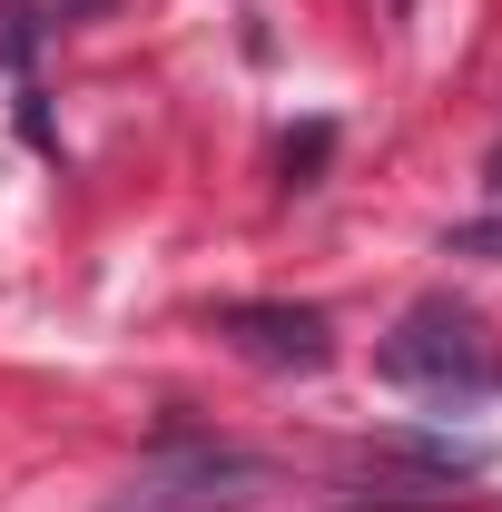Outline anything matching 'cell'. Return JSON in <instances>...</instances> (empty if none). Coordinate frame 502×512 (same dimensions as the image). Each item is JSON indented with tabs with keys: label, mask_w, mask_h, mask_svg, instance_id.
Masks as SVG:
<instances>
[{
	"label": "cell",
	"mask_w": 502,
	"mask_h": 512,
	"mask_svg": "<svg viewBox=\"0 0 502 512\" xmlns=\"http://www.w3.org/2000/svg\"><path fill=\"white\" fill-rule=\"evenodd\" d=\"M384 384H404V394H424V404H473V394H493L502 384V355L483 316L473 306H453V296H424V306H404V325L384 335Z\"/></svg>",
	"instance_id": "cell-1"
},
{
	"label": "cell",
	"mask_w": 502,
	"mask_h": 512,
	"mask_svg": "<svg viewBox=\"0 0 502 512\" xmlns=\"http://www.w3.org/2000/svg\"><path fill=\"white\" fill-rule=\"evenodd\" d=\"M453 256H502V217H473V227H453Z\"/></svg>",
	"instance_id": "cell-4"
},
{
	"label": "cell",
	"mask_w": 502,
	"mask_h": 512,
	"mask_svg": "<svg viewBox=\"0 0 502 512\" xmlns=\"http://www.w3.org/2000/svg\"><path fill=\"white\" fill-rule=\"evenodd\" d=\"M276 483L266 453H237V444H168L158 463H138V483L119 493V512H227V503H256Z\"/></svg>",
	"instance_id": "cell-2"
},
{
	"label": "cell",
	"mask_w": 502,
	"mask_h": 512,
	"mask_svg": "<svg viewBox=\"0 0 502 512\" xmlns=\"http://www.w3.org/2000/svg\"><path fill=\"white\" fill-rule=\"evenodd\" d=\"M217 335H227L247 365H276V375H325V365H335L325 306H286V296H227V306H217Z\"/></svg>",
	"instance_id": "cell-3"
}]
</instances>
